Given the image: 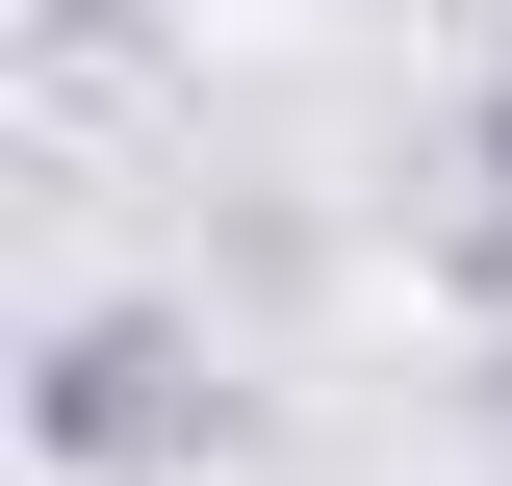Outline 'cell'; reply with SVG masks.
<instances>
[{"label": "cell", "mask_w": 512, "mask_h": 486, "mask_svg": "<svg viewBox=\"0 0 512 486\" xmlns=\"http://www.w3.org/2000/svg\"><path fill=\"white\" fill-rule=\"evenodd\" d=\"M231 435H256V410H231V359H205V307L103 282V307L26 333V461H52V486H205Z\"/></svg>", "instance_id": "cell-1"}, {"label": "cell", "mask_w": 512, "mask_h": 486, "mask_svg": "<svg viewBox=\"0 0 512 486\" xmlns=\"http://www.w3.org/2000/svg\"><path fill=\"white\" fill-rule=\"evenodd\" d=\"M487 410H512V333H487Z\"/></svg>", "instance_id": "cell-2"}]
</instances>
